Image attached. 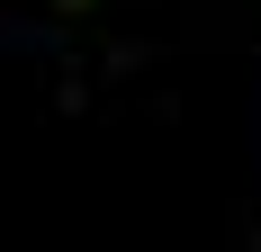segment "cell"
<instances>
[{
  "mask_svg": "<svg viewBox=\"0 0 261 252\" xmlns=\"http://www.w3.org/2000/svg\"><path fill=\"white\" fill-rule=\"evenodd\" d=\"M54 9H63V18H81V9H90V0H54Z\"/></svg>",
  "mask_w": 261,
  "mask_h": 252,
  "instance_id": "cell-1",
  "label": "cell"
}]
</instances>
